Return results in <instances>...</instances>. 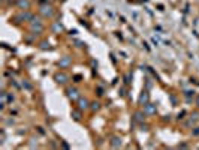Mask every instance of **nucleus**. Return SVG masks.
<instances>
[{"label": "nucleus", "instance_id": "12", "mask_svg": "<svg viewBox=\"0 0 199 150\" xmlns=\"http://www.w3.org/2000/svg\"><path fill=\"white\" fill-rule=\"evenodd\" d=\"M99 107H101V104H99V102L91 104V110H93V111H97V110H99Z\"/></svg>", "mask_w": 199, "mask_h": 150}, {"label": "nucleus", "instance_id": "8", "mask_svg": "<svg viewBox=\"0 0 199 150\" xmlns=\"http://www.w3.org/2000/svg\"><path fill=\"white\" fill-rule=\"evenodd\" d=\"M18 5H19V8H25V9H27L29 6H30L29 0H19V2H18Z\"/></svg>", "mask_w": 199, "mask_h": 150}, {"label": "nucleus", "instance_id": "1", "mask_svg": "<svg viewBox=\"0 0 199 150\" xmlns=\"http://www.w3.org/2000/svg\"><path fill=\"white\" fill-rule=\"evenodd\" d=\"M70 63H72V60H70V57H68V56H66V57H63L62 60L58 62V65H60L62 68H68Z\"/></svg>", "mask_w": 199, "mask_h": 150}, {"label": "nucleus", "instance_id": "9", "mask_svg": "<svg viewBox=\"0 0 199 150\" xmlns=\"http://www.w3.org/2000/svg\"><path fill=\"white\" fill-rule=\"evenodd\" d=\"M147 101H148V93L144 92V93L141 95V98H139V102H141V104H145Z\"/></svg>", "mask_w": 199, "mask_h": 150}, {"label": "nucleus", "instance_id": "14", "mask_svg": "<svg viewBox=\"0 0 199 150\" xmlns=\"http://www.w3.org/2000/svg\"><path fill=\"white\" fill-rule=\"evenodd\" d=\"M74 117H75V120H79V113H74Z\"/></svg>", "mask_w": 199, "mask_h": 150}, {"label": "nucleus", "instance_id": "3", "mask_svg": "<svg viewBox=\"0 0 199 150\" xmlns=\"http://www.w3.org/2000/svg\"><path fill=\"white\" fill-rule=\"evenodd\" d=\"M68 96L70 98V99H78V90L76 89H69L68 90Z\"/></svg>", "mask_w": 199, "mask_h": 150}, {"label": "nucleus", "instance_id": "10", "mask_svg": "<svg viewBox=\"0 0 199 150\" xmlns=\"http://www.w3.org/2000/svg\"><path fill=\"white\" fill-rule=\"evenodd\" d=\"M52 30H54V32H62L63 30V26L60 23H56L54 26H52Z\"/></svg>", "mask_w": 199, "mask_h": 150}, {"label": "nucleus", "instance_id": "15", "mask_svg": "<svg viewBox=\"0 0 199 150\" xmlns=\"http://www.w3.org/2000/svg\"><path fill=\"white\" fill-rule=\"evenodd\" d=\"M198 105H199V98H198Z\"/></svg>", "mask_w": 199, "mask_h": 150}, {"label": "nucleus", "instance_id": "4", "mask_svg": "<svg viewBox=\"0 0 199 150\" xmlns=\"http://www.w3.org/2000/svg\"><path fill=\"white\" fill-rule=\"evenodd\" d=\"M41 12H42V14L44 15H51L52 14V8H51V6H42V8H41Z\"/></svg>", "mask_w": 199, "mask_h": 150}, {"label": "nucleus", "instance_id": "13", "mask_svg": "<svg viewBox=\"0 0 199 150\" xmlns=\"http://www.w3.org/2000/svg\"><path fill=\"white\" fill-rule=\"evenodd\" d=\"M41 48H44V50L50 48V44H48V42H42V47H41Z\"/></svg>", "mask_w": 199, "mask_h": 150}, {"label": "nucleus", "instance_id": "2", "mask_svg": "<svg viewBox=\"0 0 199 150\" xmlns=\"http://www.w3.org/2000/svg\"><path fill=\"white\" fill-rule=\"evenodd\" d=\"M56 81L64 84L66 81H68V75H66V74H56Z\"/></svg>", "mask_w": 199, "mask_h": 150}, {"label": "nucleus", "instance_id": "11", "mask_svg": "<svg viewBox=\"0 0 199 150\" xmlns=\"http://www.w3.org/2000/svg\"><path fill=\"white\" fill-rule=\"evenodd\" d=\"M144 117H145V114H142V113H136V114H135V119H136L138 122H142Z\"/></svg>", "mask_w": 199, "mask_h": 150}, {"label": "nucleus", "instance_id": "5", "mask_svg": "<svg viewBox=\"0 0 199 150\" xmlns=\"http://www.w3.org/2000/svg\"><path fill=\"white\" fill-rule=\"evenodd\" d=\"M111 146L112 147H120L121 146V138H118V137H114L111 141Z\"/></svg>", "mask_w": 199, "mask_h": 150}, {"label": "nucleus", "instance_id": "6", "mask_svg": "<svg viewBox=\"0 0 199 150\" xmlns=\"http://www.w3.org/2000/svg\"><path fill=\"white\" fill-rule=\"evenodd\" d=\"M145 111H147L148 114H154V113H156V107L153 105V104H147V107H145Z\"/></svg>", "mask_w": 199, "mask_h": 150}, {"label": "nucleus", "instance_id": "7", "mask_svg": "<svg viewBox=\"0 0 199 150\" xmlns=\"http://www.w3.org/2000/svg\"><path fill=\"white\" fill-rule=\"evenodd\" d=\"M87 107H88V101L85 99V98H84V99L81 98V99H79V108H81V110H85Z\"/></svg>", "mask_w": 199, "mask_h": 150}]
</instances>
